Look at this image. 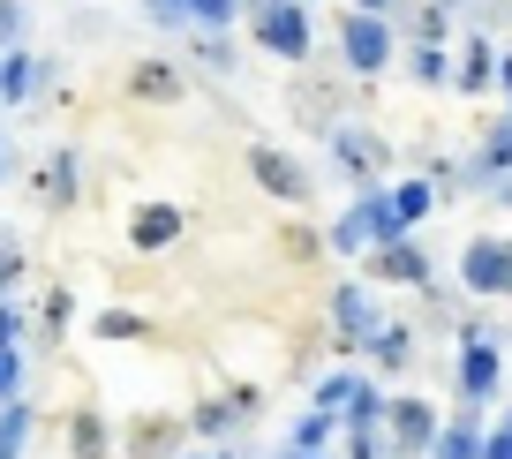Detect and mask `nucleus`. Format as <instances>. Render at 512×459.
Returning a JSON list of instances; mask_svg holds the SVG:
<instances>
[{"mask_svg": "<svg viewBox=\"0 0 512 459\" xmlns=\"http://www.w3.org/2000/svg\"><path fill=\"white\" fill-rule=\"evenodd\" d=\"M377 444H384V459H392V452H430V444H437V414L422 407V399H384Z\"/></svg>", "mask_w": 512, "mask_h": 459, "instance_id": "obj_1", "label": "nucleus"}, {"mask_svg": "<svg viewBox=\"0 0 512 459\" xmlns=\"http://www.w3.org/2000/svg\"><path fill=\"white\" fill-rule=\"evenodd\" d=\"M400 234H407V219H400V204H392V196H369V204H354L347 219L332 226L339 249H384V241H400Z\"/></svg>", "mask_w": 512, "mask_h": 459, "instance_id": "obj_2", "label": "nucleus"}, {"mask_svg": "<svg viewBox=\"0 0 512 459\" xmlns=\"http://www.w3.org/2000/svg\"><path fill=\"white\" fill-rule=\"evenodd\" d=\"M339 46H347V68H354V76H377V68L392 61V31H384L377 8H354V16L339 23Z\"/></svg>", "mask_w": 512, "mask_h": 459, "instance_id": "obj_3", "label": "nucleus"}, {"mask_svg": "<svg viewBox=\"0 0 512 459\" xmlns=\"http://www.w3.org/2000/svg\"><path fill=\"white\" fill-rule=\"evenodd\" d=\"M256 38L272 53H287V61H302L309 53V8L302 0H256Z\"/></svg>", "mask_w": 512, "mask_h": 459, "instance_id": "obj_4", "label": "nucleus"}, {"mask_svg": "<svg viewBox=\"0 0 512 459\" xmlns=\"http://www.w3.org/2000/svg\"><path fill=\"white\" fill-rule=\"evenodd\" d=\"M460 279L475 286V294H512V241H467Z\"/></svg>", "mask_w": 512, "mask_h": 459, "instance_id": "obj_5", "label": "nucleus"}, {"mask_svg": "<svg viewBox=\"0 0 512 459\" xmlns=\"http://www.w3.org/2000/svg\"><path fill=\"white\" fill-rule=\"evenodd\" d=\"M249 174L264 181V189H272L279 204H302V196H309V174L287 159V151H264V143H256V151H249Z\"/></svg>", "mask_w": 512, "mask_h": 459, "instance_id": "obj_6", "label": "nucleus"}, {"mask_svg": "<svg viewBox=\"0 0 512 459\" xmlns=\"http://www.w3.org/2000/svg\"><path fill=\"white\" fill-rule=\"evenodd\" d=\"M497 377H505V362H497V347L475 332V339L460 347V392H467V399H490V392H497Z\"/></svg>", "mask_w": 512, "mask_h": 459, "instance_id": "obj_7", "label": "nucleus"}, {"mask_svg": "<svg viewBox=\"0 0 512 459\" xmlns=\"http://www.w3.org/2000/svg\"><path fill=\"white\" fill-rule=\"evenodd\" d=\"M377 279L384 286H422L430 264H422V249H407V241H384V249H377Z\"/></svg>", "mask_w": 512, "mask_h": 459, "instance_id": "obj_8", "label": "nucleus"}, {"mask_svg": "<svg viewBox=\"0 0 512 459\" xmlns=\"http://www.w3.org/2000/svg\"><path fill=\"white\" fill-rule=\"evenodd\" d=\"M332 309H339V332H347L354 347H369V332H377V309H369V294H362V286H339V301H332Z\"/></svg>", "mask_w": 512, "mask_h": 459, "instance_id": "obj_9", "label": "nucleus"}, {"mask_svg": "<svg viewBox=\"0 0 512 459\" xmlns=\"http://www.w3.org/2000/svg\"><path fill=\"white\" fill-rule=\"evenodd\" d=\"M332 151H339V166H347V174H377V159H384V143L369 136V128H339Z\"/></svg>", "mask_w": 512, "mask_h": 459, "instance_id": "obj_10", "label": "nucleus"}, {"mask_svg": "<svg viewBox=\"0 0 512 459\" xmlns=\"http://www.w3.org/2000/svg\"><path fill=\"white\" fill-rule=\"evenodd\" d=\"M128 91H136V98H151V106H174V98H181V76H174L166 61H136Z\"/></svg>", "mask_w": 512, "mask_h": 459, "instance_id": "obj_11", "label": "nucleus"}, {"mask_svg": "<svg viewBox=\"0 0 512 459\" xmlns=\"http://www.w3.org/2000/svg\"><path fill=\"white\" fill-rule=\"evenodd\" d=\"M505 166H512V113H505V121L490 128V136H482V159L467 166V181H497Z\"/></svg>", "mask_w": 512, "mask_h": 459, "instance_id": "obj_12", "label": "nucleus"}, {"mask_svg": "<svg viewBox=\"0 0 512 459\" xmlns=\"http://www.w3.org/2000/svg\"><path fill=\"white\" fill-rule=\"evenodd\" d=\"M490 76H497V53H490V38H467V53H460V76H452V83H460V91H490Z\"/></svg>", "mask_w": 512, "mask_h": 459, "instance_id": "obj_13", "label": "nucleus"}, {"mask_svg": "<svg viewBox=\"0 0 512 459\" xmlns=\"http://www.w3.org/2000/svg\"><path fill=\"white\" fill-rule=\"evenodd\" d=\"M174 234H181V211L174 204H144V211H136V249H166Z\"/></svg>", "mask_w": 512, "mask_h": 459, "instance_id": "obj_14", "label": "nucleus"}, {"mask_svg": "<svg viewBox=\"0 0 512 459\" xmlns=\"http://www.w3.org/2000/svg\"><path fill=\"white\" fill-rule=\"evenodd\" d=\"M369 354H377L384 369H400L407 354H415V339H407V324H377V332H369Z\"/></svg>", "mask_w": 512, "mask_h": 459, "instance_id": "obj_15", "label": "nucleus"}, {"mask_svg": "<svg viewBox=\"0 0 512 459\" xmlns=\"http://www.w3.org/2000/svg\"><path fill=\"white\" fill-rule=\"evenodd\" d=\"M430 452H437V459H482V437L460 422V429H437V444H430Z\"/></svg>", "mask_w": 512, "mask_h": 459, "instance_id": "obj_16", "label": "nucleus"}, {"mask_svg": "<svg viewBox=\"0 0 512 459\" xmlns=\"http://www.w3.org/2000/svg\"><path fill=\"white\" fill-rule=\"evenodd\" d=\"M38 83V61H0V98H31Z\"/></svg>", "mask_w": 512, "mask_h": 459, "instance_id": "obj_17", "label": "nucleus"}, {"mask_svg": "<svg viewBox=\"0 0 512 459\" xmlns=\"http://www.w3.org/2000/svg\"><path fill=\"white\" fill-rule=\"evenodd\" d=\"M392 204H400V219H430V181H407V189H392Z\"/></svg>", "mask_w": 512, "mask_h": 459, "instance_id": "obj_18", "label": "nucleus"}, {"mask_svg": "<svg viewBox=\"0 0 512 459\" xmlns=\"http://www.w3.org/2000/svg\"><path fill=\"white\" fill-rule=\"evenodd\" d=\"M76 459H106V429H98V414H76Z\"/></svg>", "mask_w": 512, "mask_h": 459, "instance_id": "obj_19", "label": "nucleus"}, {"mask_svg": "<svg viewBox=\"0 0 512 459\" xmlns=\"http://www.w3.org/2000/svg\"><path fill=\"white\" fill-rule=\"evenodd\" d=\"M68 189H76V159L61 151V159L46 166V196H53V204H68Z\"/></svg>", "mask_w": 512, "mask_h": 459, "instance_id": "obj_20", "label": "nucleus"}, {"mask_svg": "<svg viewBox=\"0 0 512 459\" xmlns=\"http://www.w3.org/2000/svg\"><path fill=\"white\" fill-rule=\"evenodd\" d=\"M234 8L241 0H189V23H211V31H219V23H234Z\"/></svg>", "mask_w": 512, "mask_h": 459, "instance_id": "obj_21", "label": "nucleus"}, {"mask_svg": "<svg viewBox=\"0 0 512 459\" xmlns=\"http://www.w3.org/2000/svg\"><path fill=\"white\" fill-rule=\"evenodd\" d=\"M415 68H422V83H445V76H452V68H445V53H437V38H422Z\"/></svg>", "mask_w": 512, "mask_h": 459, "instance_id": "obj_22", "label": "nucleus"}, {"mask_svg": "<svg viewBox=\"0 0 512 459\" xmlns=\"http://www.w3.org/2000/svg\"><path fill=\"white\" fill-rule=\"evenodd\" d=\"M23 429H31V422H23V414H16V407L0 414V459H16V444H23Z\"/></svg>", "mask_w": 512, "mask_h": 459, "instance_id": "obj_23", "label": "nucleus"}, {"mask_svg": "<svg viewBox=\"0 0 512 459\" xmlns=\"http://www.w3.org/2000/svg\"><path fill=\"white\" fill-rule=\"evenodd\" d=\"M98 332H106V339H136V332H144V324L128 317V309H106V317H98Z\"/></svg>", "mask_w": 512, "mask_h": 459, "instance_id": "obj_24", "label": "nucleus"}, {"mask_svg": "<svg viewBox=\"0 0 512 459\" xmlns=\"http://www.w3.org/2000/svg\"><path fill=\"white\" fill-rule=\"evenodd\" d=\"M166 437H174V422H144V429H136V452L159 459V444H166Z\"/></svg>", "mask_w": 512, "mask_h": 459, "instance_id": "obj_25", "label": "nucleus"}, {"mask_svg": "<svg viewBox=\"0 0 512 459\" xmlns=\"http://www.w3.org/2000/svg\"><path fill=\"white\" fill-rule=\"evenodd\" d=\"M324 429H332V414H309V422H302V437H294V452H317V444H324Z\"/></svg>", "mask_w": 512, "mask_h": 459, "instance_id": "obj_26", "label": "nucleus"}, {"mask_svg": "<svg viewBox=\"0 0 512 459\" xmlns=\"http://www.w3.org/2000/svg\"><path fill=\"white\" fill-rule=\"evenodd\" d=\"M16 38H23V8H16V0H0V46H16Z\"/></svg>", "mask_w": 512, "mask_h": 459, "instance_id": "obj_27", "label": "nucleus"}, {"mask_svg": "<svg viewBox=\"0 0 512 459\" xmlns=\"http://www.w3.org/2000/svg\"><path fill=\"white\" fill-rule=\"evenodd\" d=\"M482 459H512V422H505V429H497V437H490V444H482Z\"/></svg>", "mask_w": 512, "mask_h": 459, "instance_id": "obj_28", "label": "nucleus"}, {"mask_svg": "<svg viewBox=\"0 0 512 459\" xmlns=\"http://www.w3.org/2000/svg\"><path fill=\"white\" fill-rule=\"evenodd\" d=\"M8 392H16V354L0 347V399H8Z\"/></svg>", "mask_w": 512, "mask_h": 459, "instance_id": "obj_29", "label": "nucleus"}, {"mask_svg": "<svg viewBox=\"0 0 512 459\" xmlns=\"http://www.w3.org/2000/svg\"><path fill=\"white\" fill-rule=\"evenodd\" d=\"M8 279H16V249H0V286H8Z\"/></svg>", "mask_w": 512, "mask_h": 459, "instance_id": "obj_30", "label": "nucleus"}, {"mask_svg": "<svg viewBox=\"0 0 512 459\" xmlns=\"http://www.w3.org/2000/svg\"><path fill=\"white\" fill-rule=\"evenodd\" d=\"M497 83H505V98H512V53H505V61H497Z\"/></svg>", "mask_w": 512, "mask_h": 459, "instance_id": "obj_31", "label": "nucleus"}, {"mask_svg": "<svg viewBox=\"0 0 512 459\" xmlns=\"http://www.w3.org/2000/svg\"><path fill=\"white\" fill-rule=\"evenodd\" d=\"M362 8H377V16H384V8H392V0H362Z\"/></svg>", "mask_w": 512, "mask_h": 459, "instance_id": "obj_32", "label": "nucleus"}, {"mask_svg": "<svg viewBox=\"0 0 512 459\" xmlns=\"http://www.w3.org/2000/svg\"><path fill=\"white\" fill-rule=\"evenodd\" d=\"M437 8H460V0H437Z\"/></svg>", "mask_w": 512, "mask_h": 459, "instance_id": "obj_33", "label": "nucleus"}, {"mask_svg": "<svg viewBox=\"0 0 512 459\" xmlns=\"http://www.w3.org/2000/svg\"><path fill=\"white\" fill-rule=\"evenodd\" d=\"M294 459H317V452H294Z\"/></svg>", "mask_w": 512, "mask_h": 459, "instance_id": "obj_34", "label": "nucleus"}, {"mask_svg": "<svg viewBox=\"0 0 512 459\" xmlns=\"http://www.w3.org/2000/svg\"><path fill=\"white\" fill-rule=\"evenodd\" d=\"M204 459H226V452H204Z\"/></svg>", "mask_w": 512, "mask_h": 459, "instance_id": "obj_35", "label": "nucleus"}]
</instances>
